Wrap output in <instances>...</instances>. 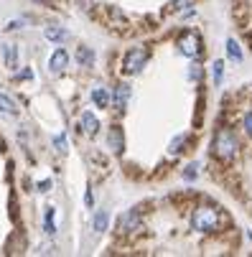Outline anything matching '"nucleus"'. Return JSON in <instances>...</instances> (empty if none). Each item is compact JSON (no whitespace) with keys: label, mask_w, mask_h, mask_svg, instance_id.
I'll return each instance as SVG.
<instances>
[{"label":"nucleus","mask_w":252,"mask_h":257,"mask_svg":"<svg viewBox=\"0 0 252 257\" xmlns=\"http://www.w3.org/2000/svg\"><path fill=\"white\" fill-rule=\"evenodd\" d=\"M211 151H214V156H217L219 161H224V163L234 161V156L239 153V143H237L234 133L227 130V127L217 130V135H214V140H211Z\"/></svg>","instance_id":"nucleus-1"},{"label":"nucleus","mask_w":252,"mask_h":257,"mask_svg":"<svg viewBox=\"0 0 252 257\" xmlns=\"http://www.w3.org/2000/svg\"><path fill=\"white\" fill-rule=\"evenodd\" d=\"M219 222H222V216L214 206H199L191 216V227L196 232H214L219 227Z\"/></svg>","instance_id":"nucleus-2"},{"label":"nucleus","mask_w":252,"mask_h":257,"mask_svg":"<svg viewBox=\"0 0 252 257\" xmlns=\"http://www.w3.org/2000/svg\"><path fill=\"white\" fill-rule=\"evenodd\" d=\"M148 49H133V51H128L125 54V59H122V66H125V71L128 74H138V71L148 64Z\"/></svg>","instance_id":"nucleus-3"},{"label":"nucleus","mask_w":252,"mask_h":257,"mask_svg":"<svg viewBox=\"0 0 252 257\" xmlns=\"http://www.w3.org/2000/svg\"><path fill=\"white\" fill-rule=\"evenodd\" d=\"M178 49H181V54H184V56L196 59V56H199V51H201V39H199V33H194V31L184 33L181 39H178Z\"/></svg>","instance_id":"nucleus-4"},{"label":"nucleus","mask_w":252,"mask_h":257,"mask_svg":"<svg viewBox=\"0 0 252 257\" xmlns=\"http://www.w3.org/2000/svg\"><path fill=\"white\" fill-rule=\"evenodd\" d=\"M138 227H140V211H138V209H130V211L120 214V219H117V229H120L122 234H130V232H135Z\"/></svg>","instance_id":"nucleus-5"},{"label":"nucleus","mask_w":252,"mask_h":257,"mask_svg":"<svg viewBox=\"0 0 252 257\" xmlns=\"http://www.w3.org/2000/svg\"><path fill=\"white\" fill-rule=\"evenodd\" d=\"M107 145H110L112 153H122V145H125V138H122V127H110V135H107Z\"/></svg>","instance_id":"nucleus-6"},{"label":"nucleus","mask_w":252,"mask_h":257,"mask_svg":"<svg viewBox=\"0 0 252 257\" xmlns=\"http://www.w3.org/2000/svg\"><path fill=\"white\" fill-rule=\"evenodd\" d=\"M130 94H133V89H130V84H125V82H120V84L115 87V94H112V104L122 109V107L128 104V99H130Z\"/></svg>","instance_id":"nucleus-7"},{"label":"nucleus","mask_w":252,"mask_h":257,"mask_svg":"<svg viewBox=\"0 0 252 257\" xmlns=\"http://www.w3.org/2000/svg\"><path fill=\"white\" fill-rule=\"evenodd\" d=\"M79 130H84L87 135H97V130H99V120H97L92 112H82V117H79Z\"/></svg>","instance_id":"nucleus-8"},{"label":"nucleus","mask_w":252,"mask_h":257,"mask_svg":"<svg viewBox=\"0 0 252 257\" xmlns=\"http://www.w3.org/2000/svg\"><path fill=\"white\" fill-rule=\"evenodd\" d=\"M92 102L97 107H107V104H110L112 97H110V92H107V87H94L92 89Z\"/></svg>","instance_id":"nucleus-9"},{"label":"nucleus","mask_w":252,"mask_h":257,"mask_svg":"<svg viewBox=\"0 0 252 257\" xmlns=\"http://www.w3.org/2000/svg\"><path fill=\"white\" fill-rule=\"evenodd\" d=\"M66 64H69L66 51L64 49H56L54 56H51V71H61V69H66Z\"/></svg>","instance_id":"nucleus-10"},{"label":"nucleus","mask_w":252,"mask_h":257,"mask_svg":"<svg viewBox=\"0 0 252 257\" xmlns=\"http://www.w3.org/2000/svg\"><path fill=\"white\" fill-rule=\"evenodd\" d=\"M77 61H79L82 66H92V64H94V51H92L89 46H79V49H77Z\"/></svg>","instance_id":"nucleus-11"},{"label":"nucleus","mask_w":252,"mask_h":257,"mask_svg":"<svg viewBox=\"0 0 252 257\" xmlns=\"http://www.w3.org/2000/svg\"><path fill=\"white\" fill-rule=\"evenodd\" d=\"M0 112L3 115H18V107H16V102L8 97V94H0Z\"/></svg>","instance_id":"nucleus-12"},{"label":"nucleus","mask_w":252,"mask_h":257,"mask_svg":"<svg viewBox=\"0 0 252 257\" xmlns=\"http://www.w3.org/2000/svg\"><path fill=\"white\" fill-rule=\"evenodd\" d=\"M44 36L49 41H56V44H61L64 39H69V33L64 31V28H56V26H49L46 31H44Z\"/></svg>","instance_id":"nucleus-13"},{"label":"nucleus","mask_w":252,"mask_h":257,"mask_svg":"<svg viewBox=\"0 0 252 257\" xmlns=\"http://www.w3.org/2000/svg\"><path fill=\"white\" fill-rule=\"evenodd\" d=\"M3 59H6V66H8V69H16V66H18V54H16V46L6 44V46H3Z\"/></svg>","instance_id":"nucleus-14"},{"label":"nucleus","mask_w":252,"mask_h":257,"mask_svg":"<svg viewBox=\"0 0 252 257\" xmlns=\"http://www.w3.org/2000/svg\"><path fill=\"white\" fill-rule=\"evenodd\" d=\"M107 222H110V214H107V211H97V216H94V229H97V232H104V229H107Z\"/></svg>","instance_id":"nucleus-15"},{"label":"nucleus","mask_w":252,"mask_h":257,"mask_svg":"<svg viewBox=\"0 0 252 257\" xmlns=\"http://www.w3.org/2000/svg\"><path fill=\"white\" fill-rule=\"evenodd\" d=\"M227 54H229L234 61H242V49H239V44H237L234 39H229V41H227Z\"/></svg>","instance_id":"nucleus-16"},{"label":"nucleus","mask_w":252,"mask_h":257,"mask_svg":"<svg viewBox=\"0 0 252 257\" xmlns=\"http://www.w3.org/2000/svg\"><path fill=\"white\" fill-rule=\"evenodd\" d=\"M222 71H224V61H214V82H222Z\"/></svg>","instance_id":"nucleus-17"},{"label":"nucleus","mask_w":252,"mask_h":257,"mask_svg":"<svg viewBox=\"0 0 252 257\" xmlns=\"http://www.w3.org/2000/svg\"><path fill=\"white\" fill-rule=\"evenodd\" d=\"M186 143V135H178L173 143H171V153H178V151H181V145Z\"/></svg>","instance_id":"nucleus-18"},{"label":"nucleus","mask_w":252,"mask_h":257,"mask_svg":"<svg viewBox=\"0 0 252 257\" xmlns=\"http://www.w3.org/2000/svg\"><path fill=\"white\" fill-rule=\"evenodd\" d=\"M242 127H244V133L252 138V112H247V115H244V120H242Z\"/></svg>","instance_id":"nucleus-19"},{"label":"nucleus","mask_w":252,"mask_h":257,"mask_svg":"<svg viewBox=\"0 0 252 257\" xmlns=\"http://www.w3.org/2000/svg\"><path fill=\"white\" fill-rule=\"evenodd\" d=\"M46 232H49V234H54V209H49V211H46Z\"/></svg>","instance_id":"nucleus-20"},{"label":"nucleus","mask_w":252,"mask_h":257,"mask_svg":"<svg viewBox=\"0 0 252 257\" xmlns=\"http://www.w3.org/2000/svg\"><path fill=\"white\" fill-rule=\"evenodd\" d=\"M194 3V0H173V11H184Z\"/></svg>","instance_id":"nucleus-21"},{"label":"nucleus","mask_w":252,"mask_h":257,"mask_svg":"<svg viewBox=\"0 0 252 257\" xmlns=\"http://www.w3.org/2000/svg\"><path fill=\"white\" fill-rule=\"evenodd\" d=\"M54 145H56L59 151H64V145H66V138H64V135H56V138H54Z\"/></svg>","instance_id":"nucleus-22"},{"label":"nucleus","mask_w":252,"mask_h":257,"mask_svg":"<svg viewBox=\"0 0 252 257\" xmlns=\"http://www.w3.org/2000/svg\"><path fill=\"white\" fill-rule=\"evenodd\" d=\"M186 178L191 181V178H196V166H189V171H186Z\"/></svg>","instance_id":"nucleus-23"},{"label":"nucleus","mask_w":252,"mask_h":257,"mask_svg":"<svg viewBox=\"0 0 252 257\" xmlns=\"http://www.w3.org/2000/svg\"><path fill=\"white\" fill-rule=\"evenodd\" d=\"M49 186H51V181H44V183H39V191H49Z\"/></svg>","instance_id":"nucleus-24"},{"label":"nucleus","mask_w":252,"mask_h":257,"mask_svg":"<svg viewBox=\"0 0 252 257\" xmlns=\"http://www.w3.org/2000/svg\"><path fill=\"white\" fill-rule=\"evenodd\" d=\"M244 3H249V0H244Z\"/></svg>","instance_id":"nucleus-25"}]
</instances>
